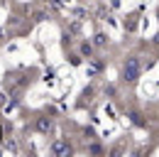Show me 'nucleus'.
<instances>
[{"label":"nucleus","instance_id":"obj_1","mask_svg":"<svg viewBox=\"0 0 159 157\" xmlns=\"http://www.w3.org/2000/svg\"><path fill=\"white\" fill-rule=\"evenodd\" d=\"M139 71H142V64H139L137 57H127L125 59V64H122V78H125V81L135 83L139 78Z\"/></svg>","mask_w":159,"mask_h":157},{"label":"nucleus","instance_id":"obj_2","mask_svg":"<svg viewBox=\"0 0 159 157\" xmlns=\"http://www.w3.org/2000/svg\"><path fill=\"white\" fill-rule=\"evenodd\" d=\"M52 152L57 157H69L71 155V145H69L66 140H54V142H52Z\"/></svg>","mask_w":159,"mask_h":157},{"label":"nucleus","instance_id":"obj_3","mask_svg":"<svg viewBox=\"0 0 159 157\" xmlns=\"http://www.w3.org/2000/svg\"><path fill=\"white\" fill-rule=\"evenodd\" d=\"M34 128H37L39 133H49V130L54 128V120H52V118H47V116H42V118H37Z\"/></svg>","mask_w":159,"mask_h":157},{"label":"nucleus","instance_id":"obj_4","mask_svg":"<svg viewBox=\"0 0 159 157\" xmlns=\"http://www.w3.org/2000/svg\"><path fill=\"white\" fill-rule=\"evenodd\" d=\"M93 44H96V47H105V44H108V37H105L103 32H98V35L93 37Z\"/></svg>","mask_w":159,"mask_h":157},{"label":"nucleus","instance_id":"obj_5","mask_svg":"<svg viewBox=\"0 0 159 157\" xmlns=\"http://www.w3.org/2000/svg\"><path fill=\"white\" fill-rule=\"evenodd\" d=\"M130 118H132V123L139 125V128H144V125H147V123H144V118L139 116V113H130Z\"/></svg>","mask_w":159,"mask_h":157},{"label":"nucleus","instance_id":"obj_6","mask_svg":"<svg viewBox=\"0 0 159 157\" xmlns=\"http://www.w3.org/2000/svg\"><path fill=\"white\" fill-rule=\"evenodd\" d=\"M91 52H93V47H91L88 42H83V44H81V54H86V57H91Z\"/></svg>","mask_w":159,"mask_h":157},{"label":"nucleus","instance_id":"obj_7","mask_svg":"<svg viewBox=\"0 0 159 157\" xmlns=\"http://www.w3.org/2000/svg\"><path fill=\"white\" fill-rule=\"evenodd\" d=\"M88 150H91V152H93V155H98V152H100V145H91V147H88Z\"/></svg>","mask_w":159,"mask_h":157},{"label":"nucleus","instance_id":"obj_8","mask_svg":"<svg viewBox=\"0 0 159 157\" xmlns=\"http://www.w3.org/2000/svg\"><path fill=\"white\" fill-rule=\"evenodd\" d=\"M154 44H159V32H157V35H154Z\"/></svg>","mask_w":159,"mask_h":157},{"label":"nucleus","instance_id":"obj_9","mask_svg":"<svg viewBox=\"0 0 159 157\" xmlns=\"http://www.w3.org/2000/svg\"><path fill=\"white\" fill-rule=\"evenodd\" d=\"M157 17H159V12H157Z\"/></svg>","mask_w":159,"mask_h":157}]
</instances>
